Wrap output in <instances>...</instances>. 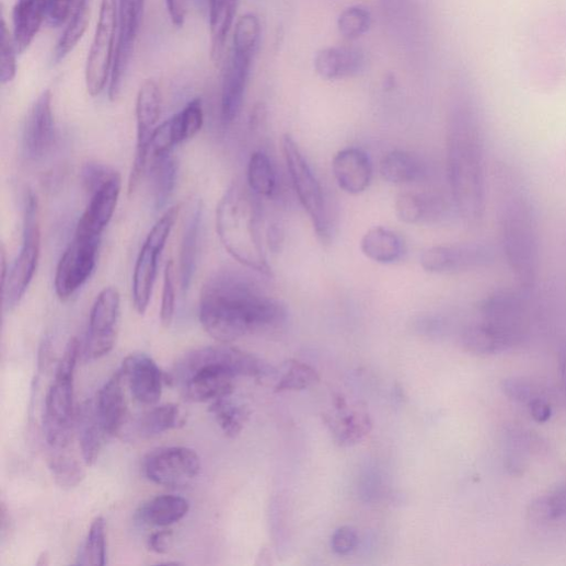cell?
Returning a JSON list of instances; mask_svg holds the SVG:
<instances>
[{
	"label": "cell",
	"mask_w": 566,
	"mask_h": 566,
	"mask_svg": "<svg viewBox=\"0 0 566 566\" xmlns=\"http://www.w3.org/2000/svg\"><path fill=\"white\" fill-rule=\"evenodd\" d=\"M286 309L263 296L238 274L221 272L203 287L199 319L205 331L221 344L282 323Z\"/></svg>",
	"instance_id": "6da1fadb"
},
{
	"label": "cell",
	"mask_w": 566,
	"mask_h": 566,
	"mask_svg": "<svg viewBox=\"0 0 566 566\" xmlns=\"http://www.w3.org/2000/svg\"><path fill=\"white\" fill-rule=\"evenodd\" d=\"M447 168L452 200L470 226H478L486 208L485 141L474 105L462 101L451 111Z\"/></svg>",
	"instance_id": "7a4b0ae2"
},
{
	"label": "cell",
	"mask_w": 566,
	"mask_h": 566,
	"mask_svg": "<svg viewBox=\"0 0 566 566\" xmlns=\"http://www.w3.org/2000/svg\"><path fill=\"white\" fill-rule=\"evenodd\" d=\"M497 186L503 253L520 288L531 291L540 269L535 207L521 177L510 166L501 164L498 168Z\"/></svg>",
	"instance_id": "3957f363"
},
{
	"label": "cell",
	"mask_w": 566,
	"mask_h": 566,
	"mask_svg": "<svg viewBox=\"0 0 566 566\" xmlns=\"http://www.w3.org/2000/svg\"><path fill=\"white\" fill-rule=\"evenodd\" d=\"M266 374L267 366L256 357L230 346H217L188 353L165 379L181 388L187 402L206 403L233 394L239 377Z\"/></svg>",
	"instance_id": "277c9868"
},
{
	"label": "cell",
	"mask_w": 566,
	"mask_h": 566,
	"mask_svg": "<svg viewBox=\"0 0 566 566\" xmlns=\"http://www.w3.org/2000/svg\"><path fill=\"white\" fill-rule=\"evenodd\" d=\"M261 228V208L256 194L240 184H233L217 206L216 229L220 243L243 266L273 277Z\"/></svg>",
	"instance_id": "5b68a950"
},
{
	"label": "cell",
	"mask_w": 566,
	"mask_h": 566,
	"mask_svg": "<svg viewBox=\"0 0 566 566\" xmlns=\"http://www.w3.org/2000/svg\"><path fill=\"white\" fill-rule=\"evenodd\" d=\"M80 353L79 339L70 338L45 400L44 434L56 450H63L71 443L76 429L74 371Z\"/></svg>",
	"instance_id": "8992f818"
},
{
	"label": "cell",
	"mask_w": 566,
	"mask_h": 566,
	"mask_svg": "<svg viewBox=\"0 0 566 566\" xmlns=\"http://www.w3.org/2000/svg\"><path fill=\"white\" fill-rule=\"evenodd\" d=\"M42 247L38 199L30 192L25 200L24 243L3 285V302L8 311L14 310L24 298L36 274Z\"/></svg>",
	"instance_id": "52a82bcc"
},
{
	"label": "cell",
	"mask_w": 566,
	"mask_h": 566,
	"mask_svg": "<svg viewBox=\"0 0 566 566\" xmlns=\"http://www.w3.org/2000/svg\"><path fill=\"white\" fill-rule=\"evenodd\" d=\"M521 290H498L485 298L480 312L482 322L497 333L510 349L520 346L528 334L529 304Z\"/></svg>",
	"instance_id": "ba28073f"
},
{
	"label": "cell",
	"mask_w": 566,
	"mask_h": 566,
	"mask_svg": "<svg viewBox=\"0 0 566 566\" xmlns=\"http://www.w3.org/2000/svg\"><path fill=\"white\" fill-rule=\"evenodd\" d=\"M118 31V0H102L99 22L85 66V84L97 96L109 81Z\"/></svg>",
	"instance_id": "9c48e42d"
},
{
	"label": "cell",
	"mask_w": 566,
	"mask_h": 566,
	"mask_svg": "<svg viewBox=\"0 0 566 566\" xmlns=\"http://www.w3.org/2000/svg\"><path fill=\"white\" fill-rule=\"evenodd\" d=\"M282 152L297 196L308 212L317 238L328 240V224L321 185L290 135L281 141Z\"/></svg>",
	"instance_id": "30bf717a"
},
{
	"label": "cell",
	"mask_w": 566,
	"mask_h": 566,
	"mask_svg": "<svg viewBox=\"0 0 566 566\" xmlns=\"http://www.w3.org/2000/svg\"><path fill=\"white\" fill-rule=\"evenodd\" d=\"M122 298L116 288H105L96 297L90 313L82 357L85 362L108 355L117 344Z\"/></svg>",
	"instance_id": "8fae6325"
},
{
	"label": "cell",
	"mask_w": 566,
	"mask_h": 566,
	"mask_svg": "<svg viewBox=\"0 0 566 566\" xmlns=\"http://www.w3.org/2000/svg\"><path fill=\"white\" fill-rule=\"evenodd\" d=\"M146 0H118V31L115 56L108 81V96L116 101L130 68L141 27Z\"/></svg>",
	"instance_id": "7c38bea8"
},
{
	"label": "cell",
	"mask_w": 566,
	"mask_h": 566,
	"mask_svg": "<svg viewBox=\"0 0 566 566\" xmlns=\"http://www.w3.org/2000/svg\"><path fill=\"white\" fill-rule=\"evenodd\" d=\"M201 472L197 452L188 447H164L150 452L145 461L146 476L157 485L180 488Z\"/></svg>",
	"instance_id": "4fadbf2b"
},
{
	"label": "cell",
	"mask_w": 566,
	"mask_h": 566,
	"mask_svg": "<svg viewBox=\"0 0 566 566\" xmlns=\"http://www.w3.org/2000/svg\"><path fill=\"white\" fill-rule=\"evenodd\" d=\"M137 150L129 178V194L139 188L148 168L151 142L161 115V92L154 80H147L137 97Z\"/></svg>",
	"instance_id": "5bb4252c"
},
{
	"label": "cell",
	"mask_w": 566,
	"mask_h": 566,
	"mask_svg": "<svg viewBox=\"0 0 566 566\" xmlns=\"http://www.w3.org/2000/svg\"><path fill=\"white\" fill-rule=\"evenodd\" d=\"M497 257L495 249L485 244L436 246L421 254L420 265L430 274H455L490 267Z\"/></svg>",
	"instance_id": "9a60e30c"
},
{
	"label": "cell",
	"mask_w": 566,
	"mask_h": 566,
	"mask_svg": "<svg viewBox=\"0 0 566 566\" xmlns=\"http://www.w3.org/2000/svg\"><path fill=\"white\" fill-rule=\"evenodd\" d=\"M101 240L74 236L61 257L56 276L55 289L61 300L70 299L91 277L97 259Z\"/></svg>",
	"instance_id": "2e32d148"
},
{
	"label": "cell",
	"mask_w": 566,
	"mask_h": 566,
	"mask_svg": "<svg viewBox=\"0 0 566 566\" xmlns=\"http://www.w3.org/2000/svg\"><path fill=\"white\" fill-rule=\"evenodd\" d=\"M255 55V51L232 47L221 83L220 117L224 126L240 116Z\"/></svg>",
	"instance_id": "e0dca14e"
},
{
	"label": "cell",
	"mask_w": 566,
	"mask_h": 566,
	"mask_svg": "<svg viewBox=\"0 0 566 566\" xmlns=\"http://www.w3.org/2000/svg\"><path fill=\"white\" fill-rule=\"evenodd\" d=\"M122 177L113 175L91 195L90 203L79 220L76 236L89 240H101L113 213H115L120 193Z\"/></svg>",
	"instance_id": "ac0fdd59"
},
{
	"label": "cell",
	"mask_w": 566,
	"mask_h": 566,
	"mask_svg": "<svg viewBox=\"0 0 566 566\" xmlns=\"http://www.w3.org/2000/svg\"><path fill=\"white\" fill-rule=\"evenodd\" d=\"M56 128L53 113V95L44 91L33 104L26 120L23 148L27 159L38 161L51 149Z\"/></svg>",
	"instance_id": "d6986e66"
},
{
	"label": "cell",
	"mask_w": 566,
	"mask_h": 566,
	"mask_svg": "<svg viewBox=\"0 0 566 566\" xmlns=\"http://www.w3.org/2000/svg\"><path fill=\"white\" fill-rule=\"evenodd\" d=\"M120 369L136 401L143 405H154L160 401L165 377L151 357L132 355Z\"/></svg>",
	"instance_id": "ffe728a7"
},
{
	"label": "cell",
	"mask_w": 566,
	"mask_h": 566,
	"mask_svg": "<svg viewBox=\"0 0 566 566\" xmlns=\"http://www.w3.org/2000/svg\"><path fill=\"white\" fill-rule=\"evenodd\" d=\"M125 381L124 372L119 369L100 389L94 401L97 417L108 437L119 435L128 420Z\"/></svg>",
	"instance_id": "44dd1931"
},
{
	"label": "cell",
	"mask_w": 566,
	"mask_h": 566,
	"mask_svg": "<svg viewBox=\"0 0 566 566\" xmlns=\"http://www.w3.org/2000/svg\"><path fill=\"white\" fill-rule=\"evenodd\" d=\"M332 172L339 188L350 195H360L371 184L373 168L365 151L351 148L336 153L332 161Z\"/></svg>",
	"instance_id": "7402d4cb"
},
{
	"label": "cell",
	"mask_w": 566,
	"mask_h": 566,
	"mask_svg": "<svg viewBox=\"0 0 566 566\" xmlns=\"http://www.w3.org/2000/svg\"><path fill=\"white\" fill-rule=\"evenodd\" d=\"M365 55L355 48L327 47L314 58V70L324 80H343L358 76L365 68Z\"/></svg>",
	"instance_id": "603a6c76"
},
{
	"label": "cell",
	"mask_w": 566,
	"mask_h": 566,
	"mask_svg": "<svg viewBox=\"0 0 566 566\" xmlns=\"http://www.w3.org/2000/svg\"><path fill=\"white\" fill-rule=\"evenodd\" d=\"M165 245L147 238L138 257L134 275V303L137 312L143 315L150 304L158 273L159 257Z\"/></svg>",
	"instance_id": "cb8c5ba5"
},
{
	"label": "cell",
	"mask_w": 566,
	"mask_h": 566,
	"mask_svg": "<svg viewBox=\"0 0 566 566\" xmlns=\"http://www.w3.org/2000/svg\"><path fill=\"white\" fill-rule=\"evenodd\" d=\"M76 430L83 462L92 466L97 461L105 439L108 437L100 423L93 401L84 402L77 409Z\"/></svg>",
	"instance_id": "d4e9b609"
},
{
	"label": "cell",
	"mask_w": 566,
	"mask_h": 566,
	"mask_svg": "<svg viewBox=\"0 0 566 566\" xmlns=\"http://www.w3.org/2000/svg\"><path fill=\"white\" fill-rule=\"evenodd\" d=\"M238 9L239 0H208L210 57L216 65L223 56Z\"/></svg>",
	"instance_id": "484cf974"
},
{
	"label": "cell",
	"mask_w": 566,
	"mask_h": 566,
	"mask_svg": "<svg viewBox=\"0 0 566 566\" xmlns=\"http://www.w3.org/2000/svg\"><path fill=\"white\" fill-rule=\"evenodd\" d=\"M44 21H46L45 0H18L13 11V36L19 53L28 49Z\"/></svg>",
	"instance_id": "4316f807"
},
{
	"label": "cell",
	"mask_w": 566,
	"mask_h": 566,
	"mask_svg": "<svg viewBox=\"0 0 566 566\" xmlns=\"http://www.w3.org/2000/svg\"><path fill=\"white\" fill-rule=\"evenodd\" d=\"M189 508V501L181 496L162 495L143 504L137 517L147 525L169 527L183 520Z\"/></svg>",
	"instance_id": "83f0119b"
},
{
	"label": "cell",
	"mask_w": 566,
	"mask_h": 566,
	"mask_svg": "<svg viewBox=\"0 0 566 566\" xmlns=\"http://www.w3.org/2000/svg\"><path fill=\"white\" fill-rule=\"evenodd\" d=\"M361 251L367 258L374 263L391 265L402 258L404 244L394 232L379 226L363 236Z\"/></svg>",
	"instance_id": "f1b7e54d"
},
{
	"label": "cell",
	"mask_w": 566,
	"mask_h": 566,
	"mask_svg": "<svg viewBox=\"0 0 566 566\" xmlns=\"http://www.w3.org/2000/svg\"><path fill=\"white\" fill-rule=\"evenodd\" d=\"M200 220H201V208L196 206L190 212L187 222L185 224L182 247H181V284L182 289L185 292L193 279V275L196 268L199 232H200Z\"/></svg>",
	"instance_id": "f546056e"
},
{
	"label": "cell",
	"mask_w": 566,
	"mask_h": 566,
	"mask_svg": "<svg viewBox=\"0 0 566 566\" xmlns=\"http://www.w3.org/2000/svg\"><path fill=\"white\" fill-rule=\"evenodd\" d=\"M90 16V0H80L74 5L68 26L55 48L54 61L56 63L61 62L77 47L88 30Z\"/></svg>",
	"instance_id": "4dcf8cb0"
},
{
	"label": "cell",
	"mask_w": 566,
	"mask_h": 566,
	"mask_svg": "<svg viewBox=\"0 0 566 566\" xmlns=\"http://www.w3.org/2000/svg\"><path fill=\"white\" fill-rule=\"evenodd\" d=\"M380 173L383 180L391 184H408L419 180L423 169L411 153L393 151L382 159Z\"/></svg>",
	"instance_id": "1f68e13d"
},
{
	"label": "cell",
	"mask_w": 566,
	"mask_h": 566,
	"mask_svg": "<svg viewBox=\"0 0 566 566\" xmlns=\"http://www.w3.org/2000/svg\"><path fill=\"white\" fill-rule=\"evenodd\" d=\"M210 414L226 436H239L249 419L246 407L233 400L232 394L211 402Z\"/></svg>",
	"instance_id": "d6a6232c"
},
{
	"label": "cell",
	"mask_w": 566,
	"mask_h": 566,
	"mask_svg": "<svg viewBox=\"0 0 566 566\" xmlns=\"http://www.w3.org/2000/svg\"><path fill=\"white\" fill-rule=\"evenodd\" d=\"M183 423L180 407L174 404H165L145 413L137 423V431L141 437H155Z\"/></svg>",
	"instance_id": "836d02e7"
},
{
	"label": "cell",
	"mask_w": 566,
	"mask_h": 566,
	"mask_svg": "<svg viewBox=\"0 0 566 566\" xmlns=\"http://www.w3.org/2000/svg\"><path fill=\"white\" fill-rule=\"evenodd\" d=\"M462 343L467 351L481 356L497 355L510 350L504 339L482 321L464 330Z\"/></svg>",
	"instance_id": "e575fe53"
},
{
	"label": "cell",
	"mask_w": 566,
	"mask_h": 566,
	"mask_svg": "<svg viewBox=\"0 0 566 566\" xmlns=\"http://www.w3.org/2000/svg\"><path fill=\"white\" fill-rule=\"evenodd\" d=\"M177 165L170 154L153 158L151 165V182L157 208H162L176 184Z\"/></svg>",
	"instance_id": "d590c367"
},
{
	"label": "cell",
	"mask_w": 566,
	"mask_h": 566,
	"mask_svg": "<svg viewBox=\"0 0 566 566\" xmlns=\"http://www.w3.org/2000/svg\"><path fill=\"white\" fill-rule=\"evenodd\" d=\"M250 188L257 196L272 197L277 187L276 172L270 159L263 152H255L249 164Z\"/></svg>",
	"instance_id": "8d00e7d4"
},
{
	"label": "cell",
	"mask_w": 566,
	"mask_h": 566,
	"mask_svg": "<svg viewBox=\"0 0 566 566\" xmlns=\"http://www.w3.org/2000/svg\"><path fill=\"white\" fill-rule=\"evenodd\" d=\"M106 563L105 521L102 517L93 520L84 543L79 550L77 564L104 566Z\"/></svg>",
	"instance_id": "74e56055"
},
{
	"label": "cell",
	"mask_w": 566,
	"mask_h": 566,
	"mask_svg": "<svg viewBox=\"0 0 566 566\" xmlns=\"http://www.w3.org/2000/svg\"><path fill=\"white\" fill-rule=\"evenodd\" d=\"M172 119L178 145L196 137L204 125V108L200 99L192 100Z\"/></svg>",
	"instance_id": "f35d334b"
},
{
	"label": "cell",
	"mask_w": 566,
	"mask_h": 566,
	"mask_svg": "<svg viewBox=\"0 0 566 566\" xmlns=\"http://www.w3.org/2000/svg\"><path fill=\"white\" fill-rule=\"evenodd\" d=\"M372 26V14L362 5L346 9L337 19V31L347 41L365 36Z\"/></svg>",
	"instance_id": "ab89813d"
},
{
	"label": "cell",
	"mask_w": 566,
	"mask_h": 566,
	"mask_svg": "<svg viewBox=\"0 0 566 566\" xmlns=\"http://www.w3.org/2000/svg\"><path fill=\"white\" fill-rule=\"evenodd\" d=\"M49 470L56 484L61 488L77 487L85 474L80 463L65 452H56L49 460Z\"/></svg>",
	"instance_id": "60d3db41"
},
{
	"label": "cell",
	"mask_w": 566,
	"mask_h": 566,
	"mask_svg": "<svg viewBox=\"0 0 566 566\" xmlns=\"http://www.w3.org/2000/svg\"><path fill=\"white\" fill-rule=\"evenodd\" d=\"M530 518L535 522H546L566 516V487L558 488L547 496L536 499L529 510Z\"/></svg>",
	"instance_id": "b9f144b4"
},
{
	"label": "cell",
	"mask_w": 566,
	"mask_h": 566,
	"mask_svg": "<svg viewBox=\"0 0 566 566\" xmlns=\"http://www.w3.org/2000/svg\"><path fill=\"white\" fill-rule=\"evenodd\" d=\"M371 425L367 414L354 412L337 421L335 435L342 444H353L369 434Z\"/></svg>",
	"instance_id": "7bdbcfd3"
},
{
	"label": "cell",
	"mask_w": 566,
	"mask_h": 566,
	"mask_svg": "<svg viewBox=\"0 0 566 566\" xmlns=\"http://www.w3.org/2000/svg\"><path fill=\"white\" fill-rule=\"evenodd\" d=\"M261 37V21L255 14L249 13L242 16L235 26L233 47L257 53Z\"/></svg>",
	"instance_id": "ee69618b"
},
{
	"label": "cell",
	"mask_w": 566,
	"mask_h": 566,
	"mask_svg": "<svg viewBox=\"0 0 566 566\" xmlns=\"http://www.w3.org/2000/svg\"><path fill=\"white\" fill-rule=\"evenodd\" d=\"M317 381L319 376L314 369L302 362L292 361L279 381L276 391H300L313 385Z\"/></svg>",
	"instance_id": "f6af8a7d"
},
{
	"label": "cell",
	"mask_w": 566,
	"mask_h": 566,
	"mask_svg": "<svg viewBox=\"0 0 566 566\" xmlns=\"http://www.w3.org/2000/svg\"><path fill=\"white\" fill-rule=\"evenodd\" d=\"M18 47L14 36L11 34L5 20L2 22V72L0 80L3 84L12 82L18 73L16 54Z\"/></svg>",
	"instance_id": "bcb514c9"
},
{
	"label": "cell",
	"mask_w": 566,
	"mask_h": 566,
	"mask_svg": "<svg viewBox=\"0 0 566 566\" xmlns=\"http://www.w3.org/2000/svg\"><path fill=\"white\" fill-rule=\"evenodd\" d=\"M427 205L414 194H401L395 201V212L397 218L405 223H417L426 215Z\"/></svg>",
	"instance_id": "7dc6e473"
},
{
	"label": "cell",
	"mask_w": 566,
	"mask_h": 566,
	"mask_svg": "<svg viewBox=\"0 0 566 566\" xmlns=\"http://www.w3.org/2000/svg\"><path fill=\"white\" fill-rule=\"evenodd\" d=\"M175 313V267L170 261L164 270V284L161 307V321L170 326Z\"/></svg>",
	"instance_id": "c3c4849f"
},
{
	"label": "cell",
	"mask_w": 566,
	"mask_h": 566,
	"mask_svg": "<svg viewBox=\"0 0 566 566\" xmlns=\"http://www.w3.org/2000/svg\"><path fill=\"white\" fill-rule=\"evenodd\" d=\"M117 172L112 171L109 168L90 162L85 164L82 170V183L85 190L92 195L105 182H107Z\"/></svg>",
	"instance_id": "681fc988"
},
{
	"label": "cell",
	"mask_w": 566,
	"mask_h": 566,
	"mask_svg": "<svg viewBox=\"0 0 566 566\" xmlns=\"http://www.w3.org/2000/svg\"><path fill=\"white\" fill-rule=\"evenodd\" d=\"M359 544V535L354 527L338 528L332 535L331 547L338 555H347L356 550Z\"/></svg>",
	"instance_id": "f907efd6"
},
{
	"label": "cell",
	"mask_w": 566,
	"mask_h": 566,
	"mask_svg": "<svg viewBox=\"0 0 566 566\" xmlns=\"http://www.w3.org/2000/svg\"><path fill=\"white\" fill-rule=\"evenodd\" d=\"M74 0H45L46 21L54 27L65 24L72 14Z\"/></svg>",
	"instance_id": "816d5d0a"
},
{
	"label": "cell",
	"mask_w": 566,
	"mask_h": 566,
	"mask_svg": "<svg viewBox=\"0 0 566 566\" xmlns=\"http://www.w3.org/2000/svg\"><path fill=\"white\" fill-rule=\"evenodd\" d=\"M503 391L510 398L519 403H530L538 397L533 385L522 379H508L503 382Z\"/></svg>",
	"instance_id": "f5cc1de1"
},
{
	"label": "cell",
	"mask_w": 566,
	"mask_h": 566,
	"mask_svg": "<svg viewBox=\"0 0 566 566\" xmlns=\"http://www.w3.org/2000/svg\"><path fill=\"white\" fill-rule=\"evenodd\" d=\"M173 532L163 530L153 533L148 541L149 550L157 554H165L172 544Z\"/></svg>",
	"instance_id": "db71d44e"
},
{
	"label": "cell",
	"mask_w": 566,
	"mask_h": 566,
	"mask_svg": "<svg viewBox=\"0 0 566 566\" xmlns=\"http://www.w3.org/2000/svg\"><path fill=\"white\" fill-rule=\"evenodd\" d=\"M532 418L538 423H545L552 415L551 406L543 398L535 397L529 404Z\"/></svg>",
	"instance_id": "11a10c76"
},
{
	"label": "cell",
	"mask_w": 566,
	"mask_h": 566,
	"mask_svg": "<svg viewBox=\"0 0 566 566\" xmlns=\"http://www.w3.org/2000/svg\"><path fill=\"white\" fill-rule=\"evenodd\" d=\"M172 23L181 27L185 22V0H166Z\"/></svg>",
	"instance_id": "9f6ffc18"
},
{
	"label": "cell",
	"mask_w": 566,
	"mask_h": 566,
	"mask_svg": "<svg viewBox=\"0 0 566 566\" xmlns=\"http://www.w3.org/2000/svg\"><path fill=\"white\" fill-rule=\"evenodd\" d=\"M559 374L564 389L566 390V347L559 354Z\"/></svg>",
	"instance_id": "6f0895ef"
},
{
	"label": "cell",
	"mask_w": 566,
	"mask_h": 566,
	"mask_svg": "<svg viewBox=\"0 0 566 566\" xmlns=\"http://www.w3.org/2000/svg\"><path fill=\"white\" fill-rule=\"evenodd\" d=\"M49 564V555L47 552H43L38 558L37 565H48Z\"/></svg>",
	"instance_id": "680465c9"
}]
</instances>
